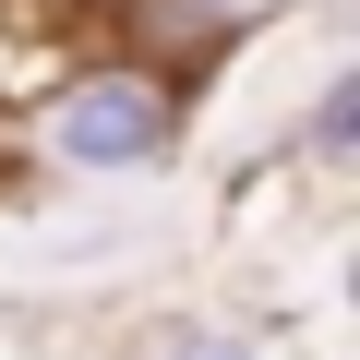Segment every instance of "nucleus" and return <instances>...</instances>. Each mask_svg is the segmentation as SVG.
Instances as JSON below:
<instances>
[{
  "mask_svg": "<svg viewBox=\"0 0 360 360\" xmlns=\"http://www.w3.org/2000/svg\"><path fill=\"white\" fill-rule=\"evenodd\" d=\"M49 144H60L72 168H132V156H156V144H168V84H144V72L72 84V96L49 108Z\"/></svg>",
  "mask_w": 360,
  "mask_h": 360,
  "instance_id": "obj_1",
  "label": "nucleus"
},
{
  "mask_svg": "<svg viewBox=\"0 0 360 360\" xmlns=\"http://www.w3.org/2000/svg\"><path fill=\"white\" fill-rule=\"evenodd\" d=\"M180 360H252L240 336H193V348H180Z\"/></svg>",
  "mask_w": 360,
  "mask_h": 360,
  "instance_id": "obj_2",
  "label": "nucleus"
}]
</instances>
